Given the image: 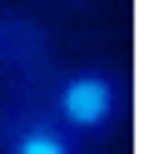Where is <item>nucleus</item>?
<instances>
[{
	"mask_svg": "<svg viewBox=\"0 0 154 154\" xmlns=\"http://www.w3.org/2000/svg\"><path fill=\"white\" fill-rule=\"evenodd\" d=\"M0 154H85V139L70 134L50 109H40V114H25L20 124L5 129Z\"/></svg>",
	"mask_w": 154,
	"mask_h": 154,
	"instance_id": "f03ea898",
	"label": "nucleus"
},
{
	"mask_svg": "<svg viewBox=\"0 0 154 154\" xmlns=\"http://www.w3.org/2000/svg\"><path fill=\"white\" fill-rule=\"evenodd\" d=\"M50 114L80 139H104L124 119V80L100 65H80V70L60 75L50 94Z\"/></svg>",
	"mask_w": 154,
	"mask_h": 154,
	"instance_id": "f257e3e1",
	"label": "nucleus"
}]
</instances>
